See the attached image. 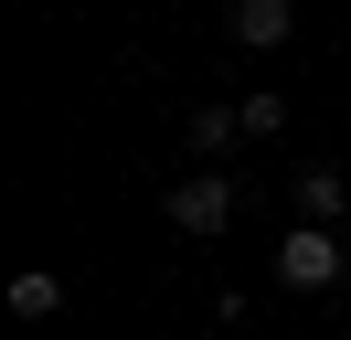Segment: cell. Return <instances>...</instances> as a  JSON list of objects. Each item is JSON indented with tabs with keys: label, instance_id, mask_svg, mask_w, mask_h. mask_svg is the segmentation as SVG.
I'll use <instances>...</instances> for the list:
<instances>
[{
	"label": "cell",
	"instance_id": "obj_5",
	"mask_svg": "<svg viewBox=\"0 0 351 340\" xmlns=\"http://www.w3.org/2000/svg\"><path fill=\"white\" fill-rule=\"evenodd\" d=\"M53 308H64V276H53V266H22V276H11V319H53Z\"/></svg>",
	"mask_w": 351,
	"mask_h": 340
},
{
	"label": "cell",
	"instance_id": "obj_2",
	"mask_svg": "<svg viewBox=\"0 0 351 340\" xmlns=\"http://www.w3.org/2000/svg\"><path fill=\"white\" fill-rule=\"evenodd\" d=\"M171 223L181 234H223L234 223V170H181L171 181Z\"/></svg>",
	"mask_w": 351,
	"mask_h": 340
},
{
	"label": "cell",
	"instance_id": "obj_3",
	"mask_svg": "<svg viewBox=\"0 0 351 340\" xmlns=\"http://www.w3.org/2000/svg\"><path fill=\"white\" fill-rule=\"evenodd\" d=\"M287 212H298V223H341L351 212V170H287Z\"/></svg>",
	"mask_w": 351,
	"mask_h": 340
},
{
	"label": "cell",
	"instance_id": "obj_7",
	"mask_svg": "<svg viewBox=\"0 0 351 340\" xmlns=\"http://www.w3.org/2000/svg\"><path fill=\"white\" fill-rule=\"evenodd\" d=\"M234 106H245V138H277V127H287V96H266V85L234 96Z\"/></svg>",
	"mask_w": 351,
	"mask_h": 340
},
{
	"label": "cell",
	"instance_id": "obj_6",
	"mask_svg": "<svg viewBox=\"0 0 351 340\" xmlns=\"http://www.w3.org/2000/svg\"><path fill=\"white\" fill-rule=\"evenodd\" d=\"M245 138V106H192V160H223Z\"/></svg>",
	"mask_w": 351,
	"mask_h": 340
},
{
	"label": "cell",
	"instance_id": "obj_4",
	"mask_svg": "<svg viewBox=\"0 0 351 340\" xmlns=\"http://www.w3.org/2000/svg\"><path fill=\"white\" fill-rule=\"evenodd\" d=\"M287 32H298V11H287V0H234V42H245V53H277Z\"/></svg>",
	"mask_w": 351,
	"mask_h": 340
},
{
	"label": "cell",
	"instance_id": "obj_8",
	"mask_svg": "<svg viewBox=\"0 0 351 340\" xmlns=\"http://www.w3.org/2000/svg\"><path fill=\"white\" fill-rule=\"evenodd\" d=\"M223 11H234V0H223Z\"/></svg>",
	"mask_w": 351,
	"mask_h": 340
},
{
	"label": "cell",
	"instance_id": "obj_1",
	"mask_svg": "<svg viewBox=\"0 0 351 340\" xmlns=\"http://www.w3.org/2000/svg\"><path fill=\"white\" fill-rule=\"evenodd\" d=\"M266 276H277L287 298H330V287L351 276V245H341V223H287V234H277V266H266Z\"/></svg>",
	"mask_w": 351,
	"mask_h": 340
}]
</instances>
